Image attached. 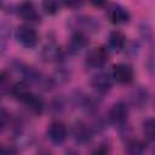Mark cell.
Instances as JSON below:
<instances>
[{"label": "cell", "instance_id": "15", "mask_svg": "<svg viewBox=\"0 0 155 155\" xmlns=\"http://www.w3.org/2000/svg\"><path fill=\"white\" fill-rule=\"evenodd\" d=\"M148 98H149L148 91L144 90L143 87H137L131 93V102L137 108H143L148 103Z\"/></svg>", "mask_w": 155, "mask_h": 155}, {"label": "cell", "instance_id": "8", "mask_svg": "<svg viewBox=\"0 0 155 155\" xmlns=\"http://www.w3.org/2000/svg\"><path fill=\"white\" fill-rule=\"evenodd\" d=\"M91 86L94 91H97L101 94H104L110 91L111 88V78L108 73L99 71L94 74L91 79Z\"/></svg>", "mask_w": 155, "mask_h": 155}, {"label": "cell", "instance_id": "7", "mask_svg": "<svg viewBox=\"0 0 155 155\" xmlns=\"http://www.w3.org/2000/svg\"><path fill=\"white\" fill-rule=\"evenodd\" d=\"M107 16L109 21L114 24H125L130 21V12L119 4H113L107 10Z\"/></svg>", "mask_w": 155, "mask_h": 155}, {"label": "cell", "instance_id": "21", "mask_svg": "<svg viewBox=\"0 0 155 155\" xmlns=\"http://www.w3.org/2000/svg\"><path fill=\"white\" fill-rule=\"evenodd\" d=\"M0 120H1V122H0V126H1V131H4V130L6 128V126H7V120H8V114L6 113V110H5L4 108L1 109Z\"/></svg>", "mask_w": 155, "mask_h": 155}, {"label": "cell", "instance_id": "16", "mask_svg": "<svg viewBox=\"0 0 155 155\" xmlns=\"http://www.w3.org/2000/svg\"><path fill=\"white\" fill-rule=\"evenodd\" d=\"M142 130H143L144 137L148 140L155 142V117H149V119L144 120Z\"/></svg>", "mask_w": 155, "mask_h": 155}, {"label": "cell", "instance_id": "4", "mask_svg": "<svg viewBox=\"0 0 155 155\" xmlns=\"http://www.w3.org/2000/svg\"><path fill=\"white\" fill-rule=\"evenodd\" d=\"M67 136H68V131L63 122L53 121L50 124V126L47 128V137L53 144H56V145L63 144L67 139Z\"/></svg>", "mask_w": 155, "mask_h": 155}, {"label": "cell", "instance_id": "19", "mask_svg": "<svg viewBox=\"0 0 155 155\" xmlns=\"http://www.w3.org/2000/svg\"><path fill=\"white\" fill-rule=\"evenodd\" d=\"M147 68L149 70V73L155 76V47L151 50L149 57H148V61H147Z\"/></svg>", "mask_w": 155, "mask_h": 155}, {"label": "cell", "instance_id": "11", "mask_svg": "<svg viewBox=\"0 0 155 155\" xmlns=\"http://www.w3.org/2000/svg\"><path fill=\"white\" fill-rule=\"evenodd\" d=\"M21 102H23L28 107V109H30V111L36 114V115H40L42 113V110H44V101H42V98L39 94H35V93H33L30 91L23 97V99Z\"/></svg>", "mask_w": 155, "mask_h": 155}, {"label": "cell", "instance_id": "9", "mask_svg": "<svg viewBox=\"0 0 155 155\" xmlns=\"http://www.w3.org/2000/svg\"><path fill=\"white\" fill-rule=\"evenodd\" d=\"M74 28L76 29V31L91 33L98 30L99 23L97 22L96 18L91 16H79L74 19Z\"/></svg>", "mask_w": 155, "mask_h": 155}, {"label": "cell", "instance_id": "18", "mask_svg": "<svg viewBox=\"0 0 155 155\" xmlns=\"http://www.w3.org/2000/svg\"><path fill=\"white\" fill-rule=\"evenodd\" d=\"M41 6H42V10L47 15H56L59 10L58 0H42Z\"/></svg>", "mask_w": 155, "mask_h": 155}, {"label": "cell", "instance_id": "5", "mask_svg": "<svg viewBox=\"0 0 155 155\" xmlns=\"http://www.w3.org/2000/svg\"><path fill=\"white\" fill-rule=\"evenodd\" d=\"M17 12L21 18H23L24 21H27L29 23H39L40 22V15L38 12L34 2L30 0L22 1L17 7Z\"/></svg>", "mask_w": 155, "mask_h": 155}, {"label": "cell", "instance_id": "20", "mask_svg": "<svg viewBox=\"0 0 155 155\" xmlns=\"http://www.w3.org/2000/svg\"><path fill=\"white\" fill-rule=\"evenodd\" d=\"M62 1L69 8H79L84 4V0H62Z\"/></svg>", "mask_w": 155, "mask_h": 155}, {"label": "cell", "instance_id": "12", "mask_svg": "<svg viewBox=\"0 0 155 155\" xmlns=\"http://www.w3.org/2000/svg\"><path fill=\"white\" fill-rule=\"evenodd\" d=\"M88 45V39L85 33L82 31H75L69 41V51L73 53H78L82 51Z\"/></svg>", "mask_w": 155, "mask_h": 155}, {"label": "cell", "instance_id": "13", "mask_svg": "<svg viewBox=\"0 0 155 155\" xmlns=\"http://www.w3.org/2000/svg\"><path fill=\"white\" fill-rule=\"evenodd\" d=\"M126 44L125 35L119 30H113L108 36V46L114 52H120Z\"/></svg>", "mask_w": 155, "mask_h": 155}, {"label": "cell", "instance_id": "6", "mask_svg": "<svg viewBox=\"0 0 155 155\" xmlns=\"http://www.w3.org/2000/svg\"><path fill=\"white\" fill-rule=\"evenodd\" d=\"M111 75L119 84H130L133 80V69L130 64L117 63L113 67Z\"/></svg>", "mask_w": 155, "mask_h": 155}, {"label": "cell", "instance_id": "1", "mask_svg": "<svg viewBox=\"0 0 155 155\" xmlns=\"http://www.w3.org/2000/svg\"><path fill=\"white\" fill-rule=\"evenodd\" d=\"M15 36L17 42L25 48L35 47L39 41V35L36 30L29 25H19L15 31Z\"/></svg>", "mask_w": 155, "mask_h": 155}, {"label": "cell", "instance_id": "10", "mask_svg": "<svg viewBox=\"0 0 155 155\" xmlns=\"http://www.w3.org/2000/svg\"><path fill=\"white\" fill-rule=\"evenodd\" d=\"M73 138L78 144H86L92 139V130L84 122L78 121L73 126Z\"/></svg>", "mask_w": 155, "mask_h": 155}, {"label": "cell", "instance_id": "17", "mask_svg": "<svg viewBox=\"0 0 155 155\" xmlns=\"http://www.w3.org/2000/svg\"><path fill=\"white\" fill-rule=\"evenodd\" d=\"M145 143H143L142 140L139 139H132L127 143V147H126V151L128 154H132V155H138V154H143L144 150H145Z\"/></svg>", "mask_w": 155, "mask_h": 155}, {"label": "cell", "instance_id": "2", "mask_svg": "<svg viewBox=\"0 0 155 155\" xmlns=\"http://www.w3.org/2000/svg\"><path fill=\"white\" fill-rule=\"evenodd\" d=\"M128 119V107L125 102H116L109 110V120L116 126H124Z\"/></svg>", "mask_w": 155, "mask_h": 155}, {"label": "cell", "instance_id": "3", "mask_svg": "<svg viewBox=\"0 0 155 155\" xmlns=\"http://www.w3.org/2000/svg\"><path fill=\"white\" fill-rule=\"evenodd\" d=\"M108 61V52L104 47H94L86 54L85 63L90 68H102Z\"/></svg>", "mask_w": 155, "mask_h": 155}, {"label": "cell", "instance_id": "14", "mask_svg": "<svg viewBox=\"0 0 155 155\" xmlns=\"http://www.w3.org/2000/svg\"><path fill=\"white\" fill-rule=\"evenodd\" d=\"M41 56L42 59L46 62H57L62 58V51L59 46H57L54 42H50L42 48Z\"/></svg>", "mask_w": 155, "mask_h": 155}, {"label": "cell", "instance_id": "22", "mask_svg": "<svg viewBox=\"0 0 155 155\" xmlns=\"http://www.w3.org/2000/svg\"><path fill=\"white\" fill-rule=\"evenodd\" d=\"M90 2L94 6V7H104L108 2V0H90Z\"/></svg>", "mask_w": 155, "mask_h": 155}]
</instances>
